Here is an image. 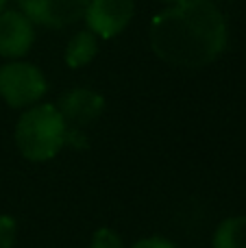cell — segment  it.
<instances>
[{
	"label": "cell",
	"mask_w": 246,
	"mask_h": 248,
	"mask_svg": "<svg viewBox=\"0 0 246 248\" xmlns=\"http://www.w3.org/2000/svg\"><path fill=\"white\" fill-rule=\"evenodd\" d=\"M131 248H177V246H174V242H170L168 237L151 235V237H144V240H138Z\"/></svg>",
	"instance_id": "12"
},
{
	"label": "cell",
	"mask_w": 246,
	"mask_h": 248,
	"mask_svg": "<svg viewBox=\"0 0 246 248\" xmlns=\"http://www.w3.org/2000/svg\"><path fill=\"white\" fill-rule=\"evenodd\" d=\"M98 52V37L92 31H78L65 46V63L68 68L78 70L87 65Z\"/></svg>",
	"instance_id": "8"
},
{
	"label": "cell",
	"mask_w": 246,
	"mask_h": 248,
	"mask_svg": "<svg viewBox=\"0 0 246 248\" xmlns=\"http://www.w3.org/2000/svg\"><path fill=\"white\" fill-rule=\"evenodd\" d=\"M17 4L31 22L65 29L85 17L90 0H17Z\"/></svg>",
	"instance_id": "4"
},
{
	"label": "cell",
	"mask_w": 246,
	"mask_h": 248,
	"mask_svg": "<svg viewBox=\"0 0 246 248\" xmlns=\"http://www.w3.org/2000/svg\"><path fill=\"white\" fill-rule=\"evenodd\" d=\"M48 83L42 70L24 61H11L0 68V98L13 109H29L46 96Z\"/></svg>",
	"instance_id": "3"
},
{
	"label": "cell",
	"mask_w": 246,
	"mask_h": 248,
	"mask_svg": "<svg viewBox=\"0 0 246 248\" xmlns=\"http://www.w3.org/2000/svg\"><path fill=\"white\" fill-rule=\"evenodd\" d=\"M90 248H126L124 240L120 237V233L111 227H100L94 231L92 235V244Z\"/></svg>",
	"instance_id": "10"
},
{
	"label": "cell",
	"mask_w": 246,
	"mask_h": 248,
	"mask_svg": "<svg viewBox=\"0 0 246 248\" xmlns=\"http://www.w3.org/2000/svg\"><path fill=\"white\" fill-rule=\"evenodd\" d=\"M161 2H170V4H174V2H181V0H161Z\"/></svg>",
	"instance_id": "14"
},
{
	"label": "cell",
	"mask_w": 246,
	"mask_h": 248,
	"mask_svg": "<svg viewBox=\"0 0 246 248\" xmlns=\"http://www.w3.org/2000/svg\"><path fill=\"white\" fill-rule=\"evenodd\" d=\"M151 48L174 68L199 70L227 48V22L212 0H181L153 17Z\"/></svg>",
	"instance_id": "1"
},
{
	"label": "cell",
	"mask_w": 246,
	"mask_h": 248,
	"mask_svg": "<svg viewBox=\"0 0 246 248\" xmlns=\"http://www.w3.org/2000/svg\"><path fill=\"white\" fill-rule=\"evenodd\" d=\"M57 109L61 111L65 124L70 128H81L87 124L96 122L105 111V98L103 94L87 87H74V90L65 92L59 98Z\"/></svg>",
	"instance_id": "6"
},
{
	"label": "cell",
	"mask_w": 246,
	"mask_h": 248,
	"mask_svg": "<svg viewBox=\"0 0 246 248\" xmlns=\"http://www.w3.org/2000/svg\"><path fill=\"white\" fill-rule=\"evenodd\" d=\"M17 237V222L11 216L0 214V248H13Z\"/></svg>",
	"instance_id": "11"
},
{
	"label": "cell",
	"mask_w": 246,
	"mask_h": 248,
	"mask_svg": "<svg viewBox=\"0 0 246 248\" xmlns=\"http://www.w3.org/2000/svg\"><path fill=\"white\" fill-rule=\"evenodd\" d=\"M35 42V26L22 11L0 13V57L20 59Z\"/></svg>",
	"instance_id": "7"
},
{
	"label": "cell",
	"mask_w": 246,
	"mask_h": 248,
	"mask_svg": "<svg viewBox=\"0 0 246 248\" xmlns=\"http://www.w3.org/2000/svg\"><path fill=\"white\" fill-rule=\"evenodd\" d=\"M68 144V124L55 105H33L15 124V146L24 159L44 163Z\"/></svg>",
	"instance_id": "2"
},
{
	"label": "cell",
	"mask_w": 246,
	"mask_h": 248,
	"mask_svg": "<svg viewBox=\"0 0 246 248\" xmlns=\"http://www.w3.org/2000/svg\"><path fill=\"white\" fill-rule=\"evenodd\" d=\"M7 2H9V0H0V13L4 11V7H7Z\"/></svg>",
	"instance_id": "13"
},
{
	"label": "cell",
	"mask_w": 246,
	"mask_h": 248,
	"mask_svg": "<svg viewBox=\"0 0 246 248\" xmlns=\"http://www.w3.org/2000/svg\"><path fill=\"white\" fill-rule=\"evenodd\" d=\"M133 13L135 0H90L83 20L96 37L111 39L129 26Z\"/></svg>",
	"instance_id": "5"
},
{
	"label": "cell",
	"mask_w": 246,
	"mask_h": 248,
	"mask_svg": "<svg viewBox=\"0 0 246 248\" xmlns=\"http://www.w3.org/2000/svg\"><path fill=\"white\" fill-rule=\"evenodd\" d=\"M212 248H246V216H231L216 227Z\"/></svg>",
	"instance_id": "9"
}]
</instances>
